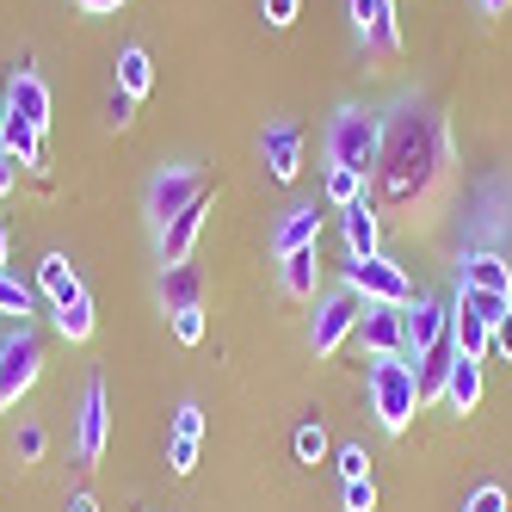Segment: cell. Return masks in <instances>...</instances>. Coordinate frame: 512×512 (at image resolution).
I'll list each match as a JSON object with an SVG mask.
<instances>
[{"instance_id":"obj_9","label":"cell","mask_w":512,"mask_h":512,"mask_svg":"<svg viewBox=\"0 0 512 512\" xmlns=\"http://www.w3.org/2000/svg\"><path fill=\"white\" fill-rule=\"evenodd\" d=\"M105 438H112V401H105V383L93 377L87 395H81V426H75L81 463H99V457H105Z\"/></svg>"},{"instance_id":"obj_35","label":"cell","mask_w":512,"mask_h":512,"mask_svg":"<svg viewBox=\"0 0 512 512\" xmlns=\"http://www.w3.org/2000/svg\"><path fill=\"white\" fill-rule=\"evenodd\" d=\"M463 512H506V488H494V482L475 488V494L463 500Z\"/></svg>"},{"instance_id":"obj_23","label":"cell","mask_w":512,"mask_h":512,"mask_svg":"<svg viewBox=\"0 0 512 512\" xmlns=\"http://www.w3.org/2000/svg\"><path fill=\"white\" fill-rule=\"evenodd\" d=\"M445 401L457 414H469L475 401H482V364L475 358H451V377H445Z\"/></svg>"},{"instance_id":"obj_38","label":"cell","mask_w":512,"mask_h":512,"mask_svg":"<svg viewBox=\"0 0 512 512\" xmlns=\"http://www.w3.org/2000/svg\"><path fill=\"white\" fill-rule=\"evenodd\" d=\"M297 7H303V0H260L266 25H297Z\"/></svg>"},{"instance_id":"obj_36","label":"cell","mask_w":512,"mask_h":512,"mask_svg":"<svg viewBox=\"0 0 512 512\" xmlns=\"http://www.w3.org/2000/svg\"><path fill=\"white\" fill-rule=\"evenodd\" d=\"M346 512H377V488H371V475H364V482H346Z\"/></svg>"},{"instance_id":"obj_42","label":"cell","mask_w":512,"mask_h":512,"mask_svg":"<svg viewBox=\"0 0 512 512\" xmlns=\"http://www.w3.org/2000/svg\"><path fill=\"white\" fill-rule=\"evenodd\" d=\"M62 512H99V500H93V494H68V506H62Z\"/></svg>"},{"instance_id":"obj_31","label":"cell","mask_w":512,"mask_h":512,"mask_svg":"<svg viewBox=\"0 0 512 512\" xmlns=\"http://www.w3.org/2000/svg\"><path fill=\"white\" fill-rule=\"evenodd\" d=\"M173 315V340L179 346H198L204 340V303H192V309H167Z\"/></svg>"},{"instance_id":"obj_37","label":"cell","mask_w":512,"mask_h":512,"mask_svg":"<svg viewBox=\"0 0 512 512\" xmlns=\"http://www.w3.org/2000/svg\"><path fill=\"white\" fill-rule=\"evenodd\" d=\"M340 475H346V482H364V475H371V457H364V445H346V451H340Z\"/></svg>"},{"instance_id":"obj_5","label":"cell","mask_w":512,"mask_h":512,"mask_svg":"<svg viewBox=\"0 0 512 512\" xmlns=\"http://www.w3.org/2000/svg\"><path fill=\"white\" fill-rule=\"evenodd\" d=\"M340 284H352L364 303H395V309H408V303H414L408 272H401L395 260H383V253H371V260H352Z\"/></svg>"},{"instance_id":"obj_2","label":"cell","mask_w":512,"mask_h":512,"mask_svg":"<svg viewBox=\"0 0 512 512\" xmlns=\"http://www.w3.org/2000/svg\"><path fill=\"white\" fill-rule=\"evenodd\" d=\"M327 155H334V167H352V173L371 179V167L383 161V118L364 112V105H346L327 124Z\"/></svg>"},{"instance_id":"obj_21","label":"cell","mask_w":512,"mask_h":512,"mask_svg":"<svg viewBox=\"0 0 512 512\" xmlns=\"http://www.w3.org/2000/svg\"><path fill=\"white\" fill-rule=\"evenodd\" d=\"M445 377H451V340L432 346L426 358H414V395H420V408H432V401L445 395Z\"/></svg>"},{"instance_id":"obj_4","label":"cell","mask_w":512,"mask_h":512,"mask_svg":"<svg viewBox=\"0 0 512 512\" xmlns=\"http://www.w3.org/2000/svg\"><path fill=\"white\" fill-rule=\"evenodd\" d=\"M358 315H364V297H358L352 284H334V290H327V297L315 303V321H309V346H315V358H334L340 340L358 334Z\"/></svg>"},{"instance_id":"obj_17","label":"cell","mask_w":512,"mask_h":512,"mask_svg":"<svg viewBox=\"0 0 512 512\" xmlns=\"http://www.w3.org/2000/svg\"><path fill=\"white\" fill-rule=\"evenodd\" d=\"M315 241H321V216H315V204H297V210H284V223L272 235V253L284 260V253H303Z\"/></svg>"},{"instance_id":"obj_34","label":"cell","mask_w":512,"mask_h":512,"mask_svg":"<svg viewBox=\"0 0 512 512\" xmlns=\"http://www.w3.org/2000/svg\"><path fill=\"white\" fill-rule=\"evenodd\" d=\"M38 457H44V426L25 420V426H19V463H38Z\"/></svg>"},{"instance_id":"obj_27","label":"cell","mask_w":512,"mask_h":512,"mask_svg":"<svg viewBox=\"0 0 512 512\" xmlns=\"http://www.w3.org/2000/svg\"><path fill=\"white\" fill-rule=\"evenodd\" d=\"M31 309H38V284H25V278H13V272H0V315L25 321Z\"/></svg>"},{"instance_id":"obj_7","label":"cell","mask_w":512,"mask_h":512,"mask_svg":"<svg viewBox=\"0 0 512 512\" xmlns=\"http://www.w3.org/2000/svg\"><path fill=\"white\" fill-rule=\"evenodd\" d=\"M358 340H364V352H371V358H401V352H408V309H395V303H364Z\"/></svg>"},{"instance_id":"obj_19","label":"cell","mask_w":512,"mask_h":512,"mask_svg":"<svg viewBox=\"0 0 512 512\" xmlns=\"http://www.w3.org/2000/svg\"><path fill=\"white\" fill-rule=\"evenodd\" d=\"M340 235H346V253H352V260H371V253H377V210L371 204H346L340 210Z\"/></svg>"},{"instance_id":"obj_26","label":"cell","mask_w":512,"mask_h":512,"mask_svg":"<svg viewBox=\"0 0 512 512\" xmlns=\"http://www.w3.org/2000/svg\"><path fill=\"white\" fill-rule=\"evenodd\" d=\"M118 87H124L130 99H142V93L155 87V68H149V50H142V44H130V50L118 56Z\"/></svg>"},{"instance_id":"obj_20","label":"cell","mask_w":512,"mask_h":512,"mask_svg":"<svg viewBox=\"0 0 512 512\" xmlns=\"http://www.w3.org/2000/svg\"><path fill=\"white\" fill-rule=\"evenodd\" d=\"M278 284H284V297L309 303V297H315V284H321V260H315V247L284 253V260H278Z\"/></svg>"},{"instance_id":"obj_25","label":"cell","mask_w":512,"mask_h":512,"mask_svg":"<svg viewBox=\"0 0 512 512\" xmlns=\"http://www.w3.org/2000/svg\"><path fill=\"white\" fill-rule=\"evenodd\" d=\"M451 309H469L475 321L494 327V321L512 315V297H500V290H475V284H457V303H451Z\"/></svg>"},{"instance_id":"obj_33","label":"cell","mask_w":512,"mask_h":512,"mask_svg":"<svg viewBox=\"0 0 512 512\" xmlns=\"http://www.w3.org/2000/svg\"><path fill=\"white\" fill-rule=\"evenodd\" d=\"M136 118V99L124 93V87H112V99H105V124H112V130H124Z\"/></svg>"},{"instance_id":"obj_28","label":"cell","mask_w":512,"mask_h":512,"mask_svg":"<svg viewBox=\"0 0 512 512\" xmlns=\"http://www.w3.org/2000/svg\"><path fill=\"white\" fill-rule=\"evenodd\" d=\"M56 334H62V340H93V297L62 303V309H56Z\"/></svg>"},{"instance_id":"obj_24","label":"cell","mask_w":512,"mask_h":512,"mask_svg":"<svg viewBox=\"0 0 512 512\" xmlns=\"http://www.w3.org/2000/svg\"><path fill=\"white\" fill-rule=\"evenodd\" d=\"M463 284H475V290H500V297H512V266L500 260V253H469V260H463Z\"/></svg>"},{"instance_id":"obj_22","label":"cell","mask_w":512,"mask_h":512,"mask_svg":"<svg viewBox=\"0 0 512 512\" xmlns=\"http://www.w3.org/2000/svg\"><path fill=\"white\" fill-rule=\"evenodd\" d=\"M0 155H7L13 167H44V136L31 124H19V118H7V130H0Z\"/></svg>"},{"instance_id":"obj_14","label":"cell","mask_w":512,"mask_h":512,"mask_svg":"<svg viewBox=\"0 0 512 512\" xmlns=\"http://www.w3.org/2000/svg\"><path fill=\"white\" fill-rule=\"evenodd\" d=\"M352 31H358V44L401 50V31H395V0H352Z\"/></svg>"},{"instance_id":"obj_6","label":"cell","mask_w":512,"mask_h":512,"mask_svg":"<svg viewBox=\"0 0 512 512\" xmlns=\"http://www.w3.org/2000/svg\"><path fill=\"white\" fill-rule=\"evenodd\" d=\"M38 371H44V346H38V334L19 321L13 340L0 346V408H7V401H19L31 383H38Z\"/></svg>"},{"instance_id":"obj_44","label":"cell","mask_w":512,"mask_h":512,"mask_svg":"<svg viewBox=\"0 0 512 512\" xmlns=\"http://www.w3.org/2000/svg\"><path fill=\"white\" fill-rule=\"evenodd\" d=\"M512 7V0H482V13H506Z\"/></svg>"},{"instance_id":"obj_40","label":"cell","mask_w":512,"mask_h":512,"mask_svg":"<svg viewBox=\"0 0 512 512\" xmlns=\"http://www.w3.org/2000/svg\"><path fill=\"white\" fill-rule=\"evenodd\" d=\"M13 186H19V167H13V161H7V155H0V198H7V192H13Z\"/></svg>"},{"instance_id":"obj_30","label":"cell","mask_w":512,"mask_h":512,"mask_svg":"<svg viewBox=\"0 0 512 512\" xmlns=\"http://www.w3.org/2000/svg\"><path fill=\"white\" fill-rule=\"evenodd\" d=\"M192 303H198V272L167 266V309H192Z\"/></svg>"},{"instance_id":"obj_12","label":"cell","mask_w":512,"mask_h":512,"mask_svg":"<svg viewBox=\"0 0 512 512\" xmlns=\"http://www.w3.org/2000/svg\"><path fill=\"white\" fill-rule=\"evenodd\" d=\"M260 149H266V167H272V179H278V186H290V179L303 173V130L290 124V118L266 124V136H260Z\"/></svg>"},{"instance_id":"obj_11","label":"cell","mask_w":512,"mask_h":512,"mask_svg":"<svg viewBox=\"0 0 512 512\" xmlns=\"http://www.w3.org/2000/svg\"><path fill=\"white\" fill-rule=\"evenodd\" d=\"M7 118L31 124V130H50V87L31 75V68H13V81H7Z\"/></svg>"},{"instance_id":"obj_32","label":"cell","mask_w":512,"mask_h":512,"mask_svg":"<svg viewBox=\"0 0 512 512\" xmlns=\"http://www.w3.org/2000/svg\"><path fill=\"white\" fill-rule=\"evenodd\" d=\"M297 457H303V463H321V457H327V432H321V420L297 426Z\"/></svg>"},{"instance_id":"obj_15","label":"cell","mask_w":512,"mask_h":512,"mask_svg":"<svg viewBox=\"0 0 512 512\" xmlns=\"http://www.w3.org/2000/svg\"><path fill=\"white\" fill-rule=\"evenodd\" d=\"M198 438H204V408H198V401H186V408L173 414V445H167L173 475H192L198 469Z\"/></svg>"},{"instance_id":"obj_41","label":"cell","mask_w":512,"mask_h":512,"mask_svg":"<svg viewBox=\"0 0 512 512\" xmlns=\"http://www.w3.org/2000/svg\"><path fill=\"white\" fill-rule=\"evenodd\" d=\"M75 7H81V13H118L124 0H75Z\"/></svg>"},{"instance_id":"obj_8","label":"cell","mask_w":512,"mask_h":512,"mask_svg":"<svg viewBox=\"0 0 512 512\" xmlns=\"http://www.w3.org/2000/svg\"><path fill=\"white\" fill-rule=\"evenodd\" d=\"M198 198H204V179H198V167H186V161H179V167H161V173L149 179V216H155V223H173V216L186 210V204H198Z\"/></svg>"},{"instance_id":"obj_13","label":"cell","mask_w":512,"mask_h":512,"mask_svg":"<svg viewBox=\"0 0 512 512\" xmlns=\"http://www.w3.org/2000/svg\"><path fill=\"white\" fill-rule=\"evenodd\" d=\"M445 334H451V309L432 297H414L408 303V358H426L432 346H445Z\"/></svg>"},{"instance_id":"obj_3","label":"cell","mask_w":512,"mask_h":512,"mask_svg":"<svg viewBox=\"0 0 512 512\" xmlns=\"http://www.w3.org/2000/svg\"><path fill=\"white\" fill-rule=\"evenodd\" d=\"M371 408L383 420V432H408V420L420 414V395H414V358H377L371 364Z\"/></svg>"},{"instance_id":"obj_10","label":"cell","mask_w":512,"mask_h":512,"mask_svg":"<svg viewBox=\"0 0 512 512\" xmlns=\"http://www.w3.org/2000/svg\"><path fill=\"white\" fill-rule=\"evenodd\" d=\"M204 216H210V198L186 204L173 223H161V266H192V247L204 235Z\"/></svg>"},{"instance_id":"obj_29","label":"cell","mask_w":512,"mask_h":512,"mask_svg":"<svg viewBox=\"0 0 512 512\" xmlns=\"http://www.w3.org/2000/svg\"><path fill=\"white\" fill-rule=\"evenodd\" d=\"M358 198H364V173H352V167H327V204L346 210V204H358Z\"/></svg>"},{"instance_id":"obj_45","label":"cell","mask_w":512,"mask_h":512,"mask_svg":"<svg viewBox=\"0 0 512 512\" xmlns=\"http://www.w3.org/2000/svg\"><path fill=\"white\" fill-rule=\"evenodd\" d=\"M0 130H7V99H0Z\"/></svg>"},{"instance_id":"obj_16","label":"cell","mask_w":512,"mask_h":512,"mask_svg":"<svg viewBox=\"0 0 512 512\" xmlns=\"http://www.w3.org/2000/svg\"><path fill=\"white\" fill-rule=\"evenodd\" d=\"M38 290H44L56 309L87 297V284H81V272H75V266H68V253H44V260H38Z\"/></svg>"},{"instance_id":"obj_1","label":"cell","mask_w":512,"mask_h":512,"mask_svg":"<svg viewBox=\"0 0 512 512\" xmlns=\"http://www.w3.org/2000/svg\"><path fill=\"white\" fill-rule=\"evenodd\" d=\"M377 167H389V198H414L438 167V124L426 112H401L395 130L383 124V161Z\"/></svg>"},{"instance_id":"obj_43","label":"cell","mask_w":512,"mask_h":512,"mask_svg":"<svg viewBox=\"0 0 512 512\" xmlns=\"http://www.w3.org/2000/svg\"><path fill=\"white\" fill-rule=\"evenodd\" d=\"M7 247H13V235H7V223H0V272H7Z\"/></svg>"},{"instance_id":"obj_39","label":"cell","mask_w":512,"mask_h":512,"mask_svg":"<svg viewBox=\"0 0 512 512\" xmlns=\"http://www.w3.org/2000/svg\"><path fill=\"white\" fill-rule=\"evenodd\" d=\"M494 352L512 364V315H506V321H494Z\"/></svg>"},{"instance_id":"obj_18","label":"cell","mask_w":512,"mask_h":512,"mask_svg":"<svg viewBox=\"0 0 512 512\" xmlns=\"http://www.w3.org/2000/svg\"><path fill=\"white\" fill-rule=\"evenodd\" d=\"M451 358H475V364H482L488 352H494V327L488 321H475L469 309H451Z\"/></svg>"}]
</instances>
